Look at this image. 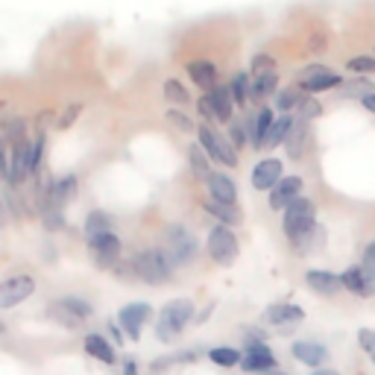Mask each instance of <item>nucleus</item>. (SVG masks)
Here are the masks:
<instances>
[{"label":"nucleus","mask_w":375,"mask_h":375,"mask_svg":"<svg viewBox=\"0 0 375 375\" xmlns=\"http://www.w3.org/2000/svg\"><path fill=\"white\" fill-rule=\"evenodd\" d=\"M299 100H302V94H299L296 89H284L282 94H276V109L282 111V115H287V109L299 106Z\"/></svg>","instance_id":"nucleus-39"},{"label":"nucleus","mask_w":375,"mask_h":375,"mask_svg":"<svg viewBox=\"0 0 375 375\" xmlns=\"http://www.w3.org/2000/svg\"><path fill=\"white\" fill-rule=\"evenodd\" d=\"M346 71L352 73H360V77H369V73H375V56H355L346 62Z\"/></svg>","instance_id":"nucleus-34"},{"label":"nucleus","mask_w":375,"mask_h":375,"mask_svg":"<svg viewBox=\"0 0 375 375\" xmlns=\"http://www.w3.org/2000/svg\"><path fill=\"white\" fill-rule=\"evenodd\" d=\"M296 109H299V118H302V120H314V118L322 115V106H320L311 94H305L302 100H299V106H296Z\"/></svg>","instance_id":"nucleus-36"},{"label":"nucleus","mask_w":375,"mask_h":375,"mask_svg":"<svg viewBox=\"0 0 375 375\" xmlns=\"http://www.w3.org/2000/svg\"><path fill=\"white\" fill-rule=\"evenodd\" d=\"M229 141L235 144V149H241L249 141V129L244 127V123H235V127L229 129Z\"/></svg>","instance_id":"nucleus-43"},{"label":"nucleus","mask_w":375,"mask_h":375,"mask_svg":"<svg viewBox=\"0 0 375 375\" xmlns=\"http://www.w3.org/2000/svg\"><path fill=\"white\" fill-rule=\"evenodd\" d=\"M44 226H47L50 232H56V229H62V226H65V220H62V211H59L56 205L44 208Z\"/></svg>","instance_id":"nucleus-42"},{"label":"nucleus","mask_w":375,"mask_h":375,"mask_svg":"<svg viewBox=\"0 0 375 375\" xmlns=\"http://www.w3.org/2000/svg\"><path fill=\"white\" fill-rule=\"evenodd\" d=\"M273 111L270 109H258L255 115H249L246 120V129H249V144L253 147H264V138H267V132L273 127Z\"/></svg>","instance_id":"nucleus-16"},{"label":"nucleus","mask_w":375,"mask_h":375,"mask_svg":"<svg viewBox=\"0 0 375 375\" xmlns=\"http://www.w3.org/2000/svg\"><path fill=\"white\" fill-rule=\"evenodd\" d=\"M249 77L246 73H235V80H232V85H229V91H232V97H235V103H246V97H249Z\"/></svg>","instance_id":"nucleus-35"},{"label":"nucleus","mask_w":375,"mask_h":375,"mask_svg":"<svg viewBox=\"0 0 375 375\" xmlns=\"http://www.w3.org/2000/svg\"><path fill=\"white\" fill-rule=\"evenodd\" d=\"M293 358L299 360V364H305V367H320L322 360L329 358V349L326 346H320V343H296L293 346Z\"/></svg>","instance_id":"nucleus-19"},{"label":"nucleus","mask_w":375,"mask_h":375,"mask_svg":"<svg viewBox=\"0 0 375 375\" xmlns=\"http://www.w3.org/2000/svg\"><path fill=\"white\" fill-rule=\"evenodd\" d=\"M358 340H360V346H364V352L369 355V360H375V331L372 329H360Z\"/></svg>","instance_id":"nucleus-44"},{"label":"nucleus","mask_w":375,"mask_h":375,"mask_svg":"<svg viewBox=\"0 0 375 375\" xmlns=\"http://www.w3.org/2000/svg\"><path fill=\"white\" fill-rule=\"evenodd\" d=\"M208 253L223 267L235 264V258H237V237H235V232L229 226H214V229H211V235H208Z\"/></svg>","instance_id":"nucleus-5"},{"label":"nucleus","mask_w":375,"mask_h":375,"mask_svg":"<svg viewBox=\"0 0 375 375\" xmlns=\"http://www.w3.org/2000/svg\"><path fill=\"white\" fill-rule=\"evenodd\" d=\"M109 329H111V337H115V340H118V346H120V340H123V337H120V331H118V326H115V322H111V326H109Z\"/></svg>","instance_id":"nucleus-53"},{"label":"nucleus","mask_w":375,"mask_h":375,"mask_svg":"<svg viewBox=\"0 0 375 375\" xmlns=\"http://www.w3.org/2000/svg\"><path fill=\"white\" fill-rule=\"evenodd\" d=\"M167 120H170V123H173V127H176V129H182V132H191V129H194L191 118H188V115H182V111H176V109H173V111H167Z\"/></svg>","instance_id":"nucleus-45"},{"label":"nucleus","mask_w":375,"mask_h":375,"mask_svg":"<svg viewBox=\"0 0 375 375\" xmlns=\"http://www.w3.org/2000/svg\"><path fill=\"white\" fill-rule=\"evenodd\" d=\"M194 317V305H191V299H173L170 305H165V311H161V317H158V340H173L185 326H188V320Z\"/></svg>","instance_id":"nucleus-2"},{"label":"nucleus","mask_w":375,"mask_h":375,"mask_svg":"<svg viewBox=\"0 0 375 375\" xmlns=\"http://www.w3.org/2000/svg\"><path fill=\"white\" fill-rule=\"evenodd\" d=\"M208 358L214 360V364H220V367H235V364H244L241 352H235V349H229V346L211 349V352H208Z\"/></svg>","instance_id":"nucleus-31"},{"label":"nucleus","mask_w":375,"mask_h":375,"mask_svg":"<svg viewBox=\"0 0 375 375\" xmlns=\"http://www.w3.org/2000/svg\"><path fill=\"white\" fill-rule=\"evenodd\" d=\"M364 267H367V270L372 273V276H375V241L364 249Z\"/></svg>","instance_id":"nucleus-49"},{"label":"nucleus","mask_w":375,"mask_h":375,"mask_svg":"<svg viewBox=\"0 0 375 375\" xmlns=\"http://www.w3.org/2000/svg\"><path fill=\"white\" fill-rule=\"evenodd\" d=\"M59 302L65 305V308H71L73 314L82 317V320H89V317H91V305H89V302H82V299H73V296H68V299H59Z\"/></svg>","instance_id":"nucleus-41"},{"label":"nucleus","mask_w":375,"mask_h":375,"mask_svg":"<svg viewBox=\"0 0 375 375\" xmlns=\"http://www.w3.org/2000/svg\"><path fill=\"white\" fill-rule=\"evenodd\" d=\"M196 109H199V115H203L205 120H211V118L217 120V109H214V103H211V94H205L203 100H199V103H196Z\"/></svg>","instance_id":"nucleus-46"},{"label":"nucleus","mask_w":375,"mask_h":375,"mask_svg":"<svg viewBox=\"0 0 375 375\" xmlns=\"http://www.w3.org/2000/svg\"><path fill=\"white\" fill-rule=\"evenodd\" d=\"M293 127H296V118H291V115L276 118V120H273V127H270V132H267V138H264V149H273V147L284 144L287 135L293 132Z\"/></svg>","instance_id":"nucleus-20"},{"label":"nucleus","mask_w":375,"mask_h":375,"mask_svg":"<svg viewBox=\"0 0 375 375\" xmlns=\"http://www.w3.org/2000/svg\"><path fill=\"white\" fill-rule=\"evenodd\" d=\"M343 91H346V97H369V94H375V89H372V82L369 80H349L346 85H343Z\"/></svg>","instance_id":"nucleus-37"},{"label":"nucleus","mask_w":375,"mask_h":375,"mask_svg":"<svg viewBox=\"0 0 375 375\" xmlns=\"http://www.w3.org/2000/svg\"><path fill=\"white\" fill-rule=\"evenodd\" d=\"M282 179L284 176H282V161L279 158L258 161L255 170H253V188H255V191H273Z\"/></svg>","instance_id":"nucleus-10"},{"label":"nucleus","mask_w":375,"mask_h":375,"mask_svg":"<svg viewBox=\"0 0 375 375\" xmlns=\"http://www.w3.org/2000/svg\"><path fill=\"white\" fill-rule=\"evenodd\" d=\"M276 73H270V77H255L253 80V89H249V97H255V100H264V97H273L276 94Z\"/></svg>","instance_id":"nucleus-30"},{"label":"nucleus","mask_w":375,"mask_h":375,"mask_svg":"<svg viewBox=\"0 0 375 375\" xmlns=\"http://www.w3.org/2000/svg\"><path fill=\"white\" fill-rule=\"evenodd\" d=\"M211 103H214V109H217V120L226 123V120L232 118V103H235V97H232V91L226 89V85H217V89L211 91Z\"/></svg>","instance_id":"nucleus-24"},{"label":"nucleus","mask_w":375,"mask_h":375,"mask_svg":"<svg viewBox=\"0 0 375 375\" xmlns=\"http://www.w3.org/2000/svg\"><path fill=\"white\" fill-rule=\"evenodd\" d=\"M106 232H111V217L103 214V211H91L89 220H85V237L91 241V237L106 235Z\"/></svg>","instance_id":"nucleus-26"},{"label":"nucleus","mask_w":375,"mask_h":375,"mask_svg":"<svg viewBox=\"0 0 375 375\" xmlns=\"http://www.w3.org/2000/svg\"><path fill=\"white\" fill-rule=\"evenodd\" d=\"M284 147H287V156L291 158H302V153H305V120H296V127H293L291 135H287Z\"/></svg>","instance_id":"nucleus-25"},{"label":"nucleus","mask_w":375,"mask_h":375,"mask_svg":"<svg viewBox=\"0 0 375 375\" xmlns=\"http://www.w3.org/2000/svg\"><path fill=\"white\" fill-rule=\"evenodd\" d=\"M320 241H322V229H320V226H314L311 232H305L302 237H299V241H293V246L299 249V253H308V249H314Z\"/></svg>","instance_id":"nucleus-40"},{"label":"nucleus","mask_w":375,"mask_h":375,"mask_svg":"<svg viewBox=\"0 0 375 375\" xmlns=\"http://www.w3.org/2000/svg\"><path fill=\"white\" fill-rule=\"evenodd\" d=\"M208 185V194H211V203H223V205H235L237 203V185L223 176V173H211L205 179Z\"/></svg>","instance_id":"nucleus-13"},{"label":"nucleus","mask_w":375,"mask_h":375,"mask_svg":"<svg viewBox=\"0 0 375 375\" xmlns=\"http://www.w3.org/2000/svg\"><path fill=\"white\" fill-rule=\"evenodd\" d=\"M346 291H352L355 296H375V276L367 267H349L340 276Z\"/></svg>","instance_id":"nucleus-11"},{"label":"nucleus","mask_w":375,"mask_h":375,"mask_svg":"<svg viewBox=\"0 0 375 375\" xmlns=\"http://www.w3.org/2000/svg\"><path fill=\"white\" fill-rule=\"evenodd\" d=\"M42 153H44V135H39V138L33 141V161H35V170H39V165H42Z\"/></svg>","instance_id":"nucleus-48"},{"label":"nucleus","mask_w":375,"mask_h":375,"mask_svg":"<svg viewBox=\"0 0 375 375\" xmlns=\"http://www.w3.org/2000/svg\"><path fill=\"white\" fill-rule=\"evenodd\" d=\"M123 375H138V367H135V364H132V360H129V364H127V367H123Z\"/></svg>","instance_id":"nucleus-52"},{"label":"nucleus","mask_w":375,"mask_h":375,"mask_svg":"<svg viewBox=\"0 0 375 375\" xmlns=\"http://www.w3.org/2000/svg\"><path fill=\"white\" fill-rule=\"evenodd\" d=\"M89 253H91V261L97 267H118L120 264V241H118V235H97L89 241Z\"/></svg>","instance_id":"nucleus-6"},{"label":"nucleus","mask_w":375,"mask_h":375,"mask_svg":"<svg viewBox=\"0 0 375 375\" xmlns=\"http://www.w3.org/2000/svg\"><path fill=\"white\" fill-rule=\"evenodd\" d=\"M276 375H284V372H276Z\"/></svg>","instance_id":"nucleus-55"},{"label":"nucleus","mask_w":375,"mask_h":375,"mask_svg":"<svg viewBox=\"0 0 375 375\" xmlns=\"http://www.w3.org/2000/svg\"><path fill=\"white\" fill-rule=\"evenodd\" d=\"M337 85H343V80H340V73H334V71H326V73H317V77H311V80H302V89L308 94L329 91V89H337Z\"/></svg>","instance_id":"nucleus-23"},{"label":"nucleus","mask_w":375,"mask_h":375,"mask_svg":"<svg viewBox=\"0 0 375 375\" xmlns=\"http://www.w3.org/2000/svg\"><path fill=\"white\" fill-rule=\"evenodd\" d=\"M161 91H165L167 100H173V103H179V106H188V103H191V94H188V91H185V85L176 82V80H165V89H161Z\"/></svg>","instance_id":"nucleus-33"},{"label":"nucleus","mask_w":375,"mask_h":375,"mask_svg":"<svg viewBox=\"0 0 375 375\" xmlns=\"http://www.w3.org/2000/svg\"><path fill=\"white\" fill-rule=\"evenodd\" d=\"M305 314H302V308H296L291 302H279V305H273L267 311V322H273V326H282V331H291V326H296V322H302Z\"/></svg>","instance_id":"nucleus-15"},{"label":"nucleus","mask_w":375,"mask_h":375,"mask_svg":"<svg viewBox=\"0 0 375 375\" xmlns=\"http://www.w3.org/2000/svg\"><path fill=\"white\" fill-rule=\"evenodd\" d=\"M270 73H276V62H273V56H267V53H258L253 59V80L255 77H270Z\"/></svg>","instance_id":"nucleus-38"},{"label":"nucleus","mask_w":375,"mask_h":375,"mask_svg":"<svg viewBox=\"0 0 375 375\" xmlns=\"http://www.w3.org/2000/svg\"><path fill=\"white\" fill-rule=\"evenodd\" d=\"M165 249L176 258V264H185V261H194V255H196V237L182 226H170Z\"/></svg>","instance_id":"nucleus-7"},{"label":"nucleus","mask_w":375,"mask_h":375,"mask_svg":"<svg viewBox=\"0 0 375 375\" xmlns=\"http://www.w3.org/2000/svg\"><path fill=\"white\" fill-rule=\"evenodd\" d=\"M208 214H214L217 220H223L226 226H237L241 223V211H237V205H223V203H208L205 205Z\"/></svg>","instance_id":"nucleus-28"},{"label":"nucleus","mask_w":375,"mask_h":375,"mask_svg":"<svg viewBox=\"0 0 375 375\" xmlns=\"http://www.w3.org/2000/svg\"><path fill=\"white\" fill-rule=\"evenodd\" d=\"M35 291V279L33 276H12L3 282V291H0V305L3 308H15L24 299H30Z\"/></svg>","instance_id":"nucleus-8"},{"label":"nucleus","mask_w":375,"mask_h":375,"mask_svg":"<svg viewBox=\"0 0 375 375\" xmlns=\"http://www.w3.org/2000/svg\"><path fill=\"white\" fill-rule=\"evenodd\" d=\"M199 147L208 153V158H214V161H223V165H229L235 167L237 165V149L229 138H223L220 132H214L211 127H199Z\"/></svg>","instance_id":"nucleus-4"},{"label":"nucleus","mask_w":375,"mask_h":375,"mask_svg":"<svg viewBox=\"0 0 375 375\" xmlns=\"http://www.w3.org/2000/svg\"><path fill=\"white\" fill-rule=\"evenodd\" d=\"M3 132H6L9 147H18V144L27 141V123H24V118H9L3 123Z\"/></svg>","instance_id":"nucleus-29"},{"label":"nucleus","mask_w":375,"mask_h":375,"mask_svg":"<svg viewBox=\"0 0 375 375\" xmlns=\"http://www.w3.org/2000/svg\"><path fill=\"white\" fill-rule=\"evenodd\" d=\"M314 226H317V208L311 199H296L293 205L284 208V232L291 241H299V237Z\"/></svg>","instance_id":"nucleus-3"},{"label":"nucleus","mask_w":375,"mask_h":375,"mask_svg":"<svg viewBox=\"0 0 375 375\" xmlns=\"http://www.w3.org/2000/svg\"><path fill=\"white\" fill-rule=\"evenodd\" d=\"M80 111H82V106H80V103H73V106H68V109H65V118H62V120H59V129H68V127H71V123H73V120H77V118H80Z\"/></svg>","instance_id":"nucleus-47"},{"label":"nucleus","mask_w":375,"mask_h":375,"mask_svg":"<svg viewBox=\"0 0 375 375\" xmlns=\"http://www.w3.org/2000/svg\"><path fill=\"white\" fill-rule=\"evenodd\" d=\"M188 73H191V80L203 91L211 94L217 89V65H214V62H191V65H188Z\"/></svg>","instance_id":"nucleus-18"},{"label":"nucleus","mask_w":375,"mask_h":375,"mask_svg":"<svg viewBox=\"0 0 375 375\" xmlns=\"http://www.w3.org/2000/svg\"><path fill=\"white\" fill-rule=\"evenodd\" d=\"M188 156H191V170H194V176H199V179H208L211 176V167H208V153L199 144H194V147H188Z\"/></svg>","instance_id":"nucleus-27"},{"label":"nucleus","mask_w":375,"mask_h":375,"mask_svg":"<svg viewBox=\"0 0 375 375\" xmlns=\"http://www.w3.org/2000/svg\"><path fill=\"white\" fill-rule=\"evenodd\" d=\"M314 375H337L334 369H320V372H314Z\"/></svg>","instance_id":"nucleus-54"},{"label":"nucleus","mask_w":375,"mask_h":375,"mask_svg":"<svg viewBox=\"0 0 375 375\" xmlns=\"http://www.w3.org/2000/svg\"><path fill=\"white\" fill-rule=\"evenodd\" d=\"M322 44H326V39H322V35H314V39H311V47H308V50H314V53H320V50H326Z\"/></svg>","instance_id":"nucleus-50"},{"label":"nucleus","mask_w":375,"mask_h":375,"mask_svg":"<svg viewBox=\"0 0 375 375\" xmlns=\"http://www.w3.org/2000/svg\"><path fill=\"white\" fill-rule=\"evenodd\" d=\"M176 258L167 249H147V253L135 255V276L144 279L147 284H161L173 276Z\"/></svg>","instance_id":"nucleus-1"},{"label":"nucleus","mask_w":375,"mask_h":375,"mask_svg":"<svg viewBox=\"0 0 375 375\" xmlns=\"http://www.w3.org/2000/svg\"><path fill=\"white\" fill-rule=\"evenodd\" d=\"M299 191H302V179H299V176H284L270 191V208L273 211H284L287 205H293L299 199Z\"/></svg>","instance_id":"nucleus-9"},{"label":"nucleus","mask_w":375,"mask_h":375,"mask_svg":"<svg viewBox=\"0 0 375 375\" xmlns=\"http://www.w3.org/2000/svg\"><path fill=\"white\" fill-rule=\"evenodd\" d=\"M50 317H53V320H59L62 326H68V329H77L80 322H82V317H77V314H73L71 308H65L62 302H53V308H50Z\"/></svg>","instance_id":"nucleus-32"},{"label":"nucleus","mask_w":375,"mask_h":375,"mask_svg":"<svg viewBox=\"0 0 375 375\" xmlns=\"http://www.w3.org/2000/svg\"><path fill=\"white\" fill-rule=\"evenodd\" d=\"M276 367V358H273V352L264 346V343H249L246 355H244V369L246 372H267Z\"/></svg>","instance_id":"nucleus-14"},{"label":"nucleus","mask_w":375,"mask_h":375,"mask_svg":"<svg viewBox=\"0 0 375 375\" xmlns=\"http://www.w3.org/2000/svg\"><path fill=\"white\" fill-rule=\"evenodd\" d=\"M360 103H364V109H367V111H372V115H375V94L364 97V100H360Z\"/></svg>","instance_id":"nucleus-51"},{"label":"nucleus","mask_w":375,"mask_h":375,"mask_svg":"<svg viewBox=\"0 0 375 375\" xmlns=\"http://www.w3.org/2000/svg\"><path fill=\"white\" fill-rule=\"evenodd\" d=\"M50 205H56V208H62L65 203H71L73 196H77V176H65V179H59V182H53L50 185Z\"/></svg>","instance_id":"nucleus-21"},{"label":"nucleus","mask_w":375,"mask_h":375,"mask_svg":"<svg viewBox=\"0 0 375 375\" xmlns=\"http://www.w3.org/2000/svg\"><path fill=\"white\" fill-rule=\"evenodd\" d=\"M149 314H153V308H149L147 302H132L120 311V326L127 329V334L132 337V340L141 337V326L149 320Z\"/></svg>","instance_id":"nucleus-12"},{"label":"nucleus","mask_w":375,"mask_h":375,"mask_svg":"<svg viewBox=\"0 0 375 375\" xmlns=\"http://www.w3.org/2000/svg\"><path fill=\"white\" fill-rule=\"evenodd\" d=\"M305 282H308L311 291H317L322 296H331V293H337L343 287L340 276H334V273H329V270H308L305 273Z\"/></svg>","instance_id":"nucleus-17"},{"label":"nucleus","mask_w":375,"mask_h":375,"mask_svg":"<svg viewBox=\"0 0 375 375\" xmlns=\"http://www.w3.org/2000/svg\"><path fill=\"white\" fill-rule=\"evenodd\" d=\"M85 352H89L91 358H97V360H103V364H115V349H111L100 334L85 337Z\"/></svg>","instance_id":"nucleus-22"}]
</instances>
